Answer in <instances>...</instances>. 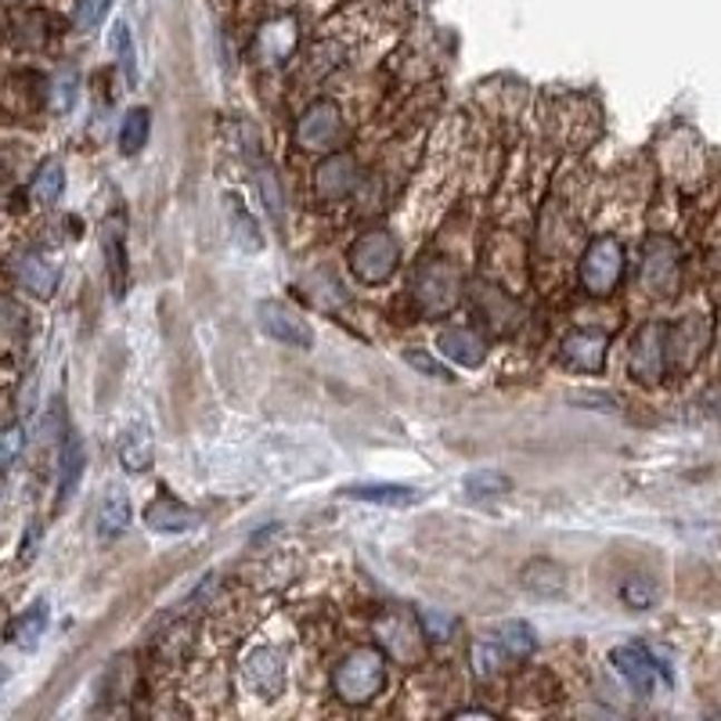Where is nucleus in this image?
Here are the masks:
<instances>
[{
	"label": "nucleus",
	"instance_id": "obj_1",
	"mask_svg": "<svg viewBox=\"0 0 721 721\" xmlns=\"http://www.w3.org/2000/svg\"><path fill=\"white\" fill-rule=\"evenodd\" d=\"M382 682H387V650H376V646L350 650L332 671L335 696L350 703V708H361V703L376 700L382 693Z\"/></svg>",
	"mask_w": 721,
	"mask_h": 721
},
{
	"label": "nucleus",
	"instance_id": "obj_2",
	"mask_svg": "<svg viewBox=\"0 0 721 721\" xmlns=\"http://www.w3.org/2000/svg\"><path fill=\"white\" fill-rule=\"evenodd\" d=\"M350 271L364 285H382L401 264V245L390 232H364L354 245H350Z\"/></svg>",
	"mask_w": 721,
	"mask_h": 721
},
{
	"label": "nucleus",
	"instance_id": "obj_3",
	"mask_svg": "<svg viewBox=\"0 0 721 721\" xmlns=\"http://www.w3.org/2000/svg\"><path fill=\"white\" fill-rule=\"evenodd\" d=\"M624 274V250L613 235H600L588 242L585 256H581V285L592 296H610Z\"/></svg>",
	"mask_w": 721,
	"mask_h": 721
},
{
	"label": "nucleus",
	"instance_id": "obj_4",
	"mask_svg": "<svg viewBox=\"0 0 721 721\" xmlns=\"http://www.w3.org/2000/svg\"><path fill=\"white\" fill-rule=\"evenodd\" d=\"M610 661L613 668H617V674L635 689L639 696H653L656 693V685H671V668H664L656 656L642 646V642H627V646H617L610 653Z\"/></svg>",
	"mask_w": 721,
	"mask_h": 721
},
{
	"label": "nucleus",
	"instance_id": "obj_5",
	"mask_svg": "<svg viewBox=\"0 0 721 721\" xmlns=\"http://www.w3.org/2000/svg\"><path fill=\"white\" fill-rule=\"evenodd\" d=\"M340 137H343V116H340V105H332V101L311 105L296 123V145L300 148L332 152L335 145H340Z\"/></svg>",
	"mask_w": 721,
	"mask_h": 721
},
{
	"label": "nucleus",
	"instance_id": "obj_6",
	"mask_svg": "<svg viewBox=\"0 0 721 721\" xmlns=\"http://www.w3.org/2000/svg\"><path fill=\"white\" fill-rule=\"evenodd\" d=\"M708 340H711V325H708V318H700V314H689L679 325H668V368L671 372H689V368L700 361Z\"/></svg>",
	"mask_w": 721,
	"mask_h": 721
},
{
	"label": "nucleus",
	"instance_id": "obj_7",
	"mask_svg": "<svg viewBox=\"0 0 721 721\" xmlns=\"http://www.w3.org/2000/svg\"><path fill=\"white\" fill-rule=\"evenodd\" d=\"M256 318H260V329H264L271 340H279L285 347H296V350H311L314 347V332L311 325L300 318V311L285 306L279 300H264L256 306Z\"/></svg>",
	"mask_w": 721,
	"mask_h": 721
},
{
	"label": "nucleus",
	"instance_id": "obj_8",
	"mask_svg": "<svg viewBox=\"0 0 721 721\" xmlns=\"http://www.w3.org/2000/svg\"><path fill=\"white\" fill-rule=\"evenodd\" d=\"M376 635H379V646L390 656H397V661H422L426 627H419L411 617H405V613H397V610L382 613L376 621Z\"/></svg>",
	"mask_w": 721,
	"mask_h": 721
},
{
	"label": "nucleus",
	"instance_id": "obj_9",
	"mask_svg": "<svg viewBox=\"0 0 721 721\" xmlns=\"http://www.w3.org/2000/svg\"><path fill=\"white\" fill-rule=\"evenodd\" d=\"M664 364H668V325L650 321L632 340V372L642 382H656L664 376Z\"/></svg>",
	"mask_w": 721,
	"mask_h": 721
},
{
	"label": "nucleus",
	"instance_id": "obj_10",
	"mask_svg": "<svg viewBox=\"0 0 721 721\" xmlns=\"http://www.w3.org/2000/svg\"><path fill=\"white\" fill-rule=\"evenodd\" d=\"M642 282L656 296H671L679 289V250H674L671 238H661V235L650 238L646 260H642Z\"/></svg>",
	"mask_w": 721,
	"mask_h": 721
},
{
	"label": "nucleus",
	"instance_id": "obj_11",
	"mask_svg": "<svg viewBox=\"0 0 721 721\" xmlns=\"http://www.w3.org/2000/svg\"><path fill=\"white\" fill-rule=\"evenodd\" d=\"M458 289L462 279L451 264H426L422 274L416 279V296L429 314H444L458 303Z\"/></svg>",
	"mask_w": 721,
	"mask_h": 721
},
{
	"label": "nucleus",
	"instance_id": "obj_12",
	"mask_svg": "<svg viewBox=\"0 0 721 721\" xmlns=\"http://www.w3.org/2000/svg\"><path fill=\"white\" fill-rule=\"evenodd\" d=\"M606 350H610V335L600 329H577L563 340V361L577 368V372L600 376L606 364Z\"/></svg>",
	"mask_w": 721,
	"mask_h": 721
},
{
	"label": "nucleus",
	"instance_id": "obj_13",
	"mask_svg": "<svg viewBox=\"0 0 721 721\" xmlns=\"http://www.w3.org/2000/svg\"><path fill=\"white\" fill-rule=\"evenodd\" d=\"M14 279H19L26 293H33L37 300H48L58 289V267L40 250H29L14 260Z\"/></svg>",
	"mask_w": 721,
	"mask_h": 721
},
{
	"label": "nucleus",
	"instance_id": "obj_14",
	"mask_svg": "<svg viewBox=\"0 0 721 721\" xmlns=\"http://www.w3.org/2000/svg\"><path fill=\"white\" fill-rule=\"evenodd\" d=\"M245 682L260 696H279L282 685H285V664H282V653L279 650H256L245 664Z\"/></svg>",
	"mask_w": 721,
	"mask_h": 721
},
{
	"label": "nucleus",
	"instance_id": "obj_15",
	"mask_svg": "<svg viewBox=\"0 0 721 721\" xmlns=\"http://www.w3.org/2000/svg\"><path fill=\"white\" fill-rule=\"evenodd\" d=\"M145 524L152 530H159V534H184V530H195L198 527V513L188 509L184 501L170 498V495H159L145 509Z\"/></svg>",
	"mask_w": 721,
	"mask_h": 721
},
{
	"label": "nucleus",
	"instance_id": "obj_16",
	"mask_svg": "<svg viewBox=\"0 0 721 721\" xmlns=\"http://www.w3.org/2000/svg\"><path fill=\"white\" fill-rule=\"evenodd\" d=\"M519 585L538 600H563L566 595V571L552 559H530L519 571Z\"/></svg>",
	"mask_w": 721,
	"mask_h": 721
},
{
	"label": "nucleus",
	"instance_id": "obj_17",
	"mask_svg": "<svg viewBox=\"0 0 721 721\" xmlns=\"http://www.w3.org/2000/svg\"><path fill=\"white\" fill-rule=\"evenodd\" d=\"M343 495L368 505H390V509H408V505H419L426 498L419 487L405 484H350L343 487Z\"/></svg>",
	"mask_w": 721,
	"mask_h": 721
},
{
	"label": "nucleus",
	"instance_id": "obj_18",
	"mask_svg": "<svg viewBox=\"0 0 721 721\" xmlns=\"http://www.w3.org/2000/svg\"><path fill=\"white\" fill-rule=\"evenodd\" d=\"M440 354L455 361V364H462V368H480L484 358H487V343H484V335L480 332H472V329H448V332H440Z\"/></svg>",
	"mask_w": 721,
	"mask_h": 721
},
{
	"label": "nucleus",
	"instance_id": "obj_19",
	"mask_svg": "<svg viewBox=\"0 0 721 721\" xmlns=\"http://www.w3.org/2000/svg\"><path fill=\"white\" fill-rule=\"evenodd\" d=\"M130 527V498L123 487H109L101 495V505H98V538L101 542H116L123 538Z\"/></svg>",
	"mask_w": 721,
	"mask_h": 721
},
{
	"label": "nucleus",
	"instance_id": "obj_20",
	"mask_svg": "<svg viewBox=\"0 0 721 721\" xmlns=\"http://www.w3.org/2000/svg\"><path fill=\"white\" fill-rule=\"evenodd\" d=\"M358 184V166L350 156H332L318 166V177H314V188L325 195V198H343L350 188Z\"/></svg>",
	"mask_w": 721,
	"mask_h": 721
},
{
	"label": "nucleus",
	"instance_id": "obj_21",
	"mask_svg": "<svg viewBox=\"0 0 721 721\" xmlns=\"http://www.w3.org/2000/svg\"><path fill=\"white\" fill-rule=\"evenodd\" d=\"M256 48L267 61H285L296 48V19H289V14H282V19H271L256 33Z\"/></svg>",
	"mask_w": 721,
	"mask_h": 721
},
{
	"label": "nucleus",
	"instance_id": "obj_22",
	"mask_svg": "<svg viewBox=\"0 0 721 721\" xmlns=\"http://www.w3.org/2000/svg\"><path fill=\"white\" fill-rule=\"evenodd\" d=\"M84 466H87L84 440L80 437H69L66 448H61V455H58V505H66L72 498V490L80 487Z\"/></svg>",
	"mask_w": 721,
	"mask_h": 721
},
{
	"label": "nucleus",
	"instance_id": "obj_23",
	"mask_svg": "<svg viewBox=\"0 0 721 721\" xmlns=\"http://www.w3.org/2000/svg\"><path fill=\"white\" fill-rule=\"evenodd\" d=\"M513 490V477H505L501 469H480L469 472L462 480V495L469 501H490V498H505Z\"/></svg>",
	"mask_w": 721,
	"mask_h": 721
},
{
	"label": "nucleus",
	"instance_id": "obj_24",
	"mask_svg": "<svg viewBox=\"0 0 721 721\" xmlns=\"http://www.w3.org/2000/svg\"><path fill=\"white\" fill-rule=\"evenodd\" d=\"M43 632H48V603H33L19 621L11 624V642L19 650H37Z\"/></svg>",
	"mask_w": 721,
	"mask_h": 721
},
{
	"label": "nucleus",
	"instance_id": "obj_25",
	"mask_svg": "<svg viewBox=\"0 0 721 721\" xmlns=\"http://www.w3.org/2000/svg\"><path fill=\"white\" fill-rule=\"evenodd\" d=\"M227 217H232V238L242 245L245 253H260L264 250V238H260V227L250 217V210L242 206L238 195H227Z\"/></svg>",
	"mask_w": 721,
	"mask_h": 721
},
{
	"label": "nucleus",
	"instance_id": "obj_26",
	"mask_svg": "<svg viewBox=\"0 0 721 721\" xmlns=\"http://www.w3.org/2000/svg\"><path fill=\"white\" fill-rule=\"evenodd\" d=\"M105 256H109V282L113 296H127V250H123V227H109L105 232Z\"/></svg>",
	"mask_w": 721,
	"mask_h": 721
},
{
	"label": "nucleus",
	"instance_id": "obj_27",
	"mask_svg": "<svg viewBox=\"0 0 721 721\" xmlns=\"http://www.w3.org/2000/svg\"><path fill=\"white\" fill-rule=\"evenodd\" d=\"M656 600H661V585H656V581L646 577V574H632L621 585V603L627 610H653Z\"/></svg>",
	"mask_w": 721,
	"mask_h": 721
},
{
	"label": "nucleus",
	"instance_id": "obj_28",
	"mask_svg": "<svg viewBox=\"0 0 721 721\" xmlns=\"http://www.w3.org/2000/svg\"><path fill=\"white\" fill-rule=\"evenodd\" d=\"M119 462L127 466L130 472H142V469L152 466V440H148V429H130V433L119 440Z\"/></svg>",
	"mask_w": 721,
	"mask_h": 721
},
{
	"label": "nucleus",
	"instance_id": "obj_29",
	"mask_svg": "<svg viewBox=\"0 0 721 721\" xmlns=\"http://www.w3.org/2000/svg\"><path fill=\"white\" fill-rule=\"evenodd\" d=\"M495 642L505 650V656H513V661H524V656H530L534 646H538V639H534V627L530 624H519V621L505 624Z\"/></svg>",
	"mask_w": 721,
	"mask_h": 721
},
{
	"label": "nucleus",
	"instance_id": "obj_30",
	"mask_svg": "<svg viewBox=\"0 0 721 721\" xmlns=\"http://www.w3.org/2000/svg\"><path fill=\"white\" fill-rule=\"evenodd\" d=\"M148 127H152L148 109H130V113H127V119H123V127H119V148H123V156H137V152L145 148Z\"/></svg>",
	"mask_w": 721,
	"mask_h": 721
},
{
	"label": "nucleus",
	"instance_id": "obj_31",
	"mask_svg": "<svg viewBox=\"0 0 721 721\" xmlns=\"http://www.w3.org/2000/svg\"><path fill=\"white\" fill-rule=\"evenodd\" d=\"M33 198L40 206H51V203H58L61 198V192H66V170H61V163H48L43 170L33 177Z\"/></svg>",
	"mask_w": 721,
	"mask_h": 721
},
{
	"label": "nucleus",
	"instance_id": "obj_32",
	"mask_svg": "<svg viewBox=\"0 0 721 721\" xmlns=\"http://www.w3.org/2000/svg\"><path fill=\"white\" fill-rule=\"evenodd\" d=\"M256 188H260V198H264V206L274 221H282V184H279V174L271 170V163L260 159L256 166Z\"/></svg>",
	"mask_w": 721,
	"mask_h": 721
},
{
	"label": "nucleus",
	"instance_id": "obj_33",
	"mask_svg": "<svg viewBox=\"0 0 721 721\" xmlns=\"http://www.w3.org/2000/svg\"><path fill=\"white\" fill-rule=\"evenodd\" d=\"M113 48H116V58H119L123 72H127V80L137 84V51H134V37H130V26L127 22H116Z\"/></svg>",
	"mask_w": 721,
	"mask_h": 721
},
{
	"label": "nucleus",
	"instance_id": "obj_34",
	"mask_svg": "<svg viewBox=\"0 0 721 721\" xmlns=\"http://www.w3.org/2000/svg\"><path fill=\"white\" fill-rule=\"evenodd\" d=\"M405 361L416 368V372H422V376H429V379H440V382H448V379H455L451 372H448V364H440L433 354H426V350H408L405 354Z\"/></svg>",
	"mask_w": 721,
	"mask_h": 721
},
{
	"label": "nucleus",
	"instance_id": "obj_35",
	"mask_svg": "<svg viewBox=\"0 0 721 721\" xmlns=\"http://www.w3.org/2000/svg\"><path fill=\"white\" fill-rule=\"evenodd\" d=\"M109 8H113V0H80V8H76V26L98 29L105 14H109Z\"/></svg>",
	"mask_w": 721,
	"mask_h": 721
},
{
	"label": "nucleus",
	"instance_id": "obj_36",
	"mask_svg": "<svg viewBox=\"0 0 721 721\" xmlns=\"http://www.w3.org/2000/svg\"><path fill=\"white\" fill-rule=\"evenodd\" d=\"M422 627H426V635H437V639H448L451 635V617H444V613L437 610H422Z\"/></svg>",
	"mask_w": 721,
	"mask_h": 721
},
{
	"label": "nucleus",
	"instance_id": "obj_37",
	"mask_svg": "<svg viewBox=\"0 0 721 721\" xmlns=\"http://www.w3.org/2000/svg\"><path fill=\"white\" fill-rule=\"evenodd\" d=\"M19 451H22V426H8V433H4V466L8 469L14 466Z\"/></svg>",
	"mask_w": 721,
	"mask_h": 721
}]
</instances>
